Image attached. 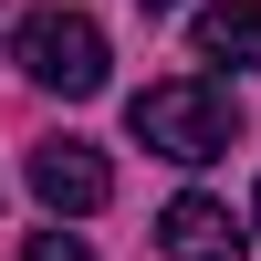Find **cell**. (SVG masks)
<instances>
[{"label": "cell", "mask_w": 261, "mask_h": 261, "mask_svg": "<svg viewBox=\"0 0 261 261\" xmlns=\"http://www.w3.org/2000/svg\"><path fill=\"white\" fill-rule=\"evenodd\" d=\"M11 63L42 84V94H63V105H73V94H105V32L84 11H63V0L11 21Z\"/></svg>", "instance_id": "cell-2"}, {"label": "cell", "mask_w": 261, "mask_h": 261, "mask_svg": "<svg viewBox=\"0 0 261 261\" xmlns=\"http://www.w3.org/2000/svg\"><path fill=\"white\" fill-rule=\"evenodd\" d=\"M188 42H199V63L261 73V0H199L188 11Z\"/></svg>", "instance_id": "cell-5"}, {"label": "cell", "mask_w": 261, "mask_h": 261, "mask_svg": "<svg viewBox=\"0 0 261 261\" xmlns=\"http://www.w3.org/2000/svg\"><path fill=\"white\" fill-rule=\"evenodd\" d=\"M32 199L53 209V220H94V209L115 199V167H105L84 136H42L32 146Z\"/></svg>", "instance_id": "cell-3"}, {"label": "cell", "mask_w": 261, "mask_h": 261, "mask_svg": "<svg viewBox=\"0 0 261 261\" xmlns=\"http://www.w3.org/2000/svg\"><path fill=\"white\" fill-rule=\"evenodd\" d=\"M157 251H167V261H241V251H251V220H230V199L188 188V199H167Z\"/></svg>", "instance_id": "cell-4"}, {"label": "cell", "mask_w": 261, "mask_h": 261, "mask_svg": "<svg viewBox=\"0 0 261 261\" xmlns=\"http://www.w3.org/2000/svg\"><path fill=\"white\" fill-rule=\"evenodd\" d=\"M146 11H178V0H146Z\"/></svg>", "instance_id": "cell-7"}, {"label": "cell", "mask_w": 261, "mask_h": 261, "mask_svg": "<svg viewBox=\"0 0 261 261\" xmlns=\"http://www.w3.org/2000/svg\"><path fill=\"white\" fill-rule=\"evenodd\" d=\"M251 230H261V199H251Z\"/></svg>", "instance_id": "cell-8"}, {"label": "cell", "mask_w": 261, "mask_h": 261, "mask_svg": "<svg viewBox=\"0 0 261 261\" xmlns=\"http://www.w3.org/2000/svg\"><path fill=\"white\" fill-rule=\"evenodd\" d=\"M125 125H136L146 157H178V167H209V157L241 146V105H230V84H199V73L146 84V94L125 105Z\"/></svg>", "instance_id": "cell-1"}, {"label": "cell", "mask_w": 261, "mask_h": 261, "mask_svg": "<svg viewBox=\"0 0 261 261\" xmlns=\"http://www.w3.org/2000/svg\"><path fill=\"white\" fill-rule=\"evenodd\" d=\"M21 261H94V251H84L73 230H32V251H21Z\"/></svg>", "instance_id": "cell-6"}]
</instances>
